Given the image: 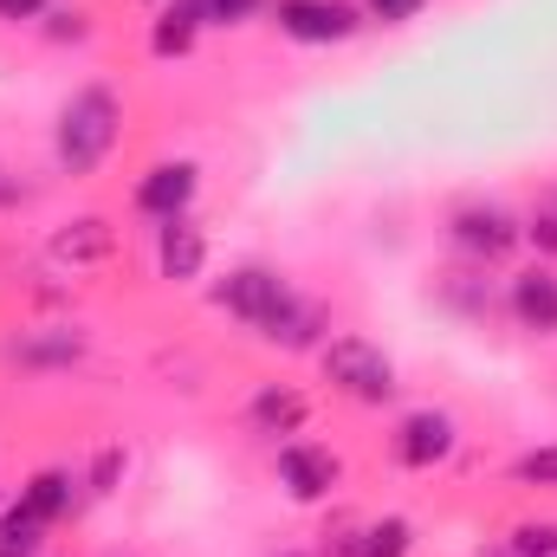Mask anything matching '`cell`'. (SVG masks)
Segmentation results:
<instances>
[{
	"label": "cell",
	"mask_w": 557,
	"mask_h": 557,
	"mask_svg": "<svg viewBox=\"0 0 557 557\" xmlns=\"http://www.w3.org/2000/svg\"><path fill=\"white\" fill-rule=\"evenodd\" d=\"M124 137V98L111 85H78L65 104H59V124H52V156L65 175H98L104 156Z\"/></svg>",
	"instance_id": "obj_1"
},
{
	"label": "cell",
	"mask_w": 557,
	"mask_h": 557,
	"mask_svg": "<svg viewBox=\"0 0 557 557\" xmlns=\"http://www.w3.org/2000/svg\"><path fill=\"white\" fill-rule=\"evenodd\" d=\"M298 285L278 273V267H260V260H247V267H234L227 278H214V305L227 311V318H240L253 337H267L273 344L278 331H285V318L298 311Z\"/></svg>",
	"instance_id": "obj_2"
},
{
	"label": "cell",
	"mask_w": 557,
	"mask_h": 557,
	"mask_svg": "<svg viewBox=\"0 0 557 557\" xmlns=\"http://www.w3.org/2000/svg\"><path fill=\"white\" fill-rule=\"evenodd\" d=\"M318 370H324V383L337 389V396H350V403H363V409H383V403H396V357L383 350V344H370V337H357V331H344V337H324L318 344Z\"/></svg>",
	"instance_id": "obj_3"
},
{
	"label": "cell",
	"mask_w": 557,
	"mask_h": 557,
	"mask_svg": "<svg viewBox=\"0 0 557 557\" xmlns=\"http://www.w3.org/2000/svg\"><path fill=\"white\" fill-rule=\"evenodd\" d=\"M447 240H454V253L473 260V267H506V260L525 247V221L506 214L499 201H467V208H454Z\"/></svg>",
	"instance_id": "obj_4"
},
{
	"label": "cell",
	"mask_w": 557,
	"mask_h": 557,
	"mask_svg": "<svg viewBox=\"0 0 557 557\" xmlns=\"http://www.w3.org/2000/svg\"><path fill=\"white\" fill-rule=\"evenodd\" d=\"M273 26L292 46H344L363 26V7H350V0H273Z\"/></svg>",
	"instance_id": "obj_5"
},
{
	"label": "cell",
	"mask_w": 557,
	"mask_h": 557,
	"mask_svg": "<svg viewBox=\"0 0 557 557\" xmlns=\"http://www.w3.org/2000/svg\"><path fill=\"white\" fill-rule=\"evenodd\" d=\"M278 486L298 499V506H318V499H331L337 486H344V460L324 447V441H278Z\"/></svg>",
	"instance_id": "obj_6"
},
{
	"label": "cell",
	"mask_w": 557,
	"mask_h": 557,
	"mask_svg": "<svg viewBox=\"0 0 557 557\" xmlns=\"http://www.w3.org/2000/svg\"><path fill=\"white\" fill-rule=\"evenodd\" d=\"M195 195H201V162H188V156H175V162H156V169H143L137 188H131L137 214H149L156 227H162V221H182V214L195 208Z\"/></svg>",
	"instance_id": "obj_7"
},
{
	"label": "cell",
	"mask_w": 557,
	"mask_h": 557,
	"mask_svg": "<svg viewBox=\"0 0 557 557\" xmlns=\"http://www.w3.org/2000/svg\"><path fill=\"white\" fill-rule=\"evenodd\" d=\"M454 447H460V428H454L447 409H409V416L396 421V460H403L409 473H434V467H447Z\"/></svg>",
	"instance_id": "obj_8"
},
{
	"label": "cell",
	"mask_w": 557,
	"mask_h": 557,
	"mask_svg": "<svg viewBox=\"0 0 557 557\" xmlns=\"http://www.w3.org/2000/svg\"><path fill=\"white\" fill-rule=\"evenodd\" d=\"M201 273H208V234H201V221H195V214L162 221V227H156V278L195 285Z\"/></svg>",
	"instance_id": "obj_9"
},
{
	"label": "cell",
	"mask_w": 557,
	"mask_h": 557,
	"mask_svg": "<svg viewBox=\"0 0 557 557\" xmlns=\"http://www.w3.org/2000/svg\"><path fill=\"white\" fill-rule=\"evenodd\" d=\"M506 311L519 331H557V267H525V273L506 285Z\"/></svg>",
	"instance_id": "obj_10"
},
{
	"label": "cell",
	"mask_w": 557,
	"mask_h": 557,
	"mask_svg": "<svg viewBox=\"0 0 557 557\" xmlns=\"http://www.w3.org/2000/svg\"><path fill=\"white\" fill-rule=\"evenodd\" d=\"M305 421H311V403L292 389V383H267V389H253V403H247V428L253 434H305Z\"/></svg>",
	"instance_id": "obj_11"
},
{
	"label": "cell",
	"mask_w": 557,
	"mask_h": 557,
	"mask_svg": "<svg viewBox=\"0 0 557 557\" xmlns=\"http://www.w3.org/2000/svg\"><path fill=\"white\" fill-rule=\"evenodd\" d=\"M78 486H85V480H72L65 467H39V473L20 486V506H26V512H39L46 525H59V519H72V512L85 506V493H78Z\"/></svg>",
	"instance_id": "obj_12"
},
{
	"label": "cell",
	"mask_w": 557,
	"mask_h": 557,
	"mask_svg": "<svg viewBox=\"0 0 557 557\" xmlns=\"http://www.w3.org/2000/svg\"><path fill=\"white\" fill-rule=\"evenodd\" d=\"M201 33H208V26H201L195 0H162L156 20H149V52H156V59H188Z\"/></svg>",
	"instance_id": "obj_13"
},
{
	"label": "cell",
	"mask_w": 557,
	"mask_h": 557,
	"mask_svg": "<svg viewBox=\"0 0 557 557\" xmlns=\"http://www.w3.org/2000/svg\"><path fill=\"white\" fill-rule=\"evenodd\" d=\"M111 253H117V234H111V221H98V214H78V221H65V227L52 234V260L98 267V260H111Z\"/></svg>",
	"instance_id": "obj_14"
},
{
	"label": "cell",
	"mask_w": 557,
	"mask_h": 557,
	"mask_svg": "<svg viewBox=\"0 0 557 557\" xmlns=\"http://www.w3.org/2000/svg\"><path fill=\"white\" fill-rule=\"evenodd\" d=\"M13 357H20L26 370H72V363L85 357V331H78V324L33 331V337H20V344H13Z\"/></svg>",
	"instance_id": "obj_15"
},
{
	"label": "cell",
	"mask_w": 557,
	"mask_h": 557,
	"mask_svg": "<svg viewBox=\"0 0 557 557\" xmlns=\"http://www.w3.org/2000/svg\"><path fill=\"white\" fill-rule=\"evenodd\" d=\"M416 552V525L409 519H376V525H363V532H350L337 557H409Z\"/></svg>",
	"instance_id": "obj_16"
},
{
	"label": "cell",
	"mask_w": 557,
	"mask_h": 557,
	"mask_svg": "<svg viewBox=\"0 0 557 557\" xmlns=\"http://www.w3.org/2000/svg\"><path fill=\"white\" fill-rule=\"evenodd\" d=\"M46 532H52V525H46L39 512H26V506H7V512H0V545H7V552L33 557L46 545Z\"/></svg>",
	"instance_id": "obj_17"
},
{
	"label": "cell",
	"mask_w": 557,
	"mask_h": 557,
	"mask_svg": "<svg viewBox=\"0 0 557 557\" xmlns=\"http://www.w3.org/2000/svg\"><path fill=\"white\" fill-rule=\"evenodd\" d=\"M512 486H525V493H557V441L525 447V454L512 460Z\"/></svg>",
	"instance_id": "obj_18"
},
{
	"label": "cell",
	"mask_w": 557,
	"mask_h": 557,
	"mask_svg": "<svg viewBox=\"0 0 557 557\" xmlns=\"http://www.w3.org/2000/svg\"><path fill=\"white\" fill-rule=\"evenodd\" d=\"M512 557H557V519H525L512 539H506Z\"/></svg>",
	"instance_id": "obj_19"
},
{
	"label": "cell",
	"mask_w": 557,
	"mask_h": 557,
	"mask_svg": "<svg viewBox=\"0 0 557 557\" xmlns=\"http://www.w3.org/2000/svg\"><path fill=\"white\" fill-rule=\"evenodd\" d=\"M260 7L267 0H195L201 26H247V20H260Z\"/></svg>",
	"instance_id": "obj_20"
},
{
	"label": "cell",
	"mask_w": 557,
	"mask_h": 557,
	"mask_svg": "<svg viewBox=\"0 0 557 557\" xmlns=\"http://www.w3.org/2000/svg\"><path fill=\"white\" fill-rule=\"evenodd\" d=\"M124 473H131V454H124V447H104V454L91 460V480H85V486L104 499V493H117V486H124Z\"/></svg>",
	"instance_id": "obj_21"
},
{
	"label": "cell",
	"mask_w": 557,
	"mask_h": 557,
	"mask_svg": "<svg viewBox=\"0 0 557 557\" xmlns=\"http://www.w3.org/2000/svg\"><path fill=\"white\" fill-rule=\"evenodd\" d=\"M525 240H532L545 260H557V208H539V214L525 221Z\"/></svg>",
	"instance_id": "obj_22"
},
{
	"label": "cell",
	"mask_w": 557,
	"mask_h": 557,
	"mask_svg": "<svg viewBox=\"0 0 557 557\" xmlns=\"http://www.w3.org/2000/svg\"><path fill=\"white\" fill-rule=\"evenodd\" d=\"M428 0H363V20H383V26H403V20H416Z\"/></svg>",
	"instance_id": "obj_23"
},
{
	"label": "cell",
	"mask_w": 557,
	"mask_h": 557,
	"mask_svg": "<svg viewBox=\"0 0 557 557\" xmlns=\"http://www.w3.org/2000/svg\"><path fill=\"white\" fill-rule=\"evenodd\" d=\"M46 20H52V39H85V33H91V26H85V20H91L85 7H52Z\"/></svg>",
	"instance_id": "obj_24"
},
{
	"label": "cell",
	"mask_w": 557,
	"mask_h": 557,
	"mask_svg": "<svg viewBox=\"0 0 557 557\" xmlns=\"http://www.w3.org/2000/svg\"><path fill=\"white\" fill-rule=\"evenodd\" d=\"M59 0H0V20L7 26H33V20H46Z\"/></svg>",
	"instance_id": "obj_25"
},
{
	"label": "cell",
	"mask_w": 557,
	"mask_h": 557,
	"mask_svg": "<svg viewBox=\"0 0 557 557\" xmlns=\"http://www.w3.org/2000/svg\"><path fill=\"white\" fill-rule=\"evenodd\" d=\"M13 201H20V182H13V175L0 169V208H13Z\"/></svg>",
	"instance_id": "obj_26"
},
{
	"label": "cell",
	"mask_w": 557,
	"mask_h": 557,
	"mask_svg": "<svg viewBox=\"0 0 557 557\" xmlns=\"http://www.w3.org/2000/svg\"><path fill=\"white\" fill-rule=\"evenodd\" d=\"M0 557H20V552H7V545H0Z\"/></svg>",
	"instance_id": "obj_27"
},
{
	"label": "cell",
	"mask_w": 557,
	"mask_h": 557,
	"mask_svg": "<svg viewBox=\"0 0 557 557\" xmlns=\"http://www.w3.org/2000/svg\"><path fill=\"white\" fill-rule=\"evenodd\" d=\"M278 557H305V552H278Z\"/></svg>",
	"instance_id": "obj_28"
},
{
	"label": "cell",
	"mask_w": 557,
	"mask_h": 557,
	"mask_svg": "<svg viewBox=\"0 0 557 557\" xmlns=\"http://www.w3.org/2000/svg\"><path fill=\"white\" fill-rule=\"evenodd\" d=\"M0 506H7V486H0Z\"/></svg>",
	"instance_id": "obj_29"
},
{
	"label": "cell",
	"mask_w": 557,
	"mask_h": 557,
	"mask_svg": "<svg viewBox=\"0 0 557 557\" xmlns=\"http://www.w3.org/2000/svg\"><path fill=\"white\" fill-rule=\"evenodd\" d=\"M493 557H512V552H493Z\"/></svg>",
	"instance_id": "obj_30"
}]
</instances>
